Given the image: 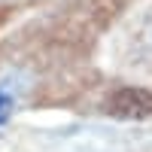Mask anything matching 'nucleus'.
Masks as SVG:
<instances>
[{"label":"nucleus","mask_w":152,"mask_h":152,"mask_svg":"<svg viewBox=\"0 0 152 152\" xmlns=\"http://www.w3.org/2000/svg\"><path fill=\"white\" fill-rule=\"evenodd\" d=\"M107 113L113 119L143 122L152 116V91H146V88H119V91L110 94Z\"/></svg>","instance_id":"nucleus-1"},{"label":"nucleus","mask_w":152,"mask_h":152,"mask_svg":"<svg viewBox=\"0 0 152 152\" xmlns=\"http://www.w3.org/2000/svg\"><path fill=\"white\" fill-rule=\"evenodd\" d=\"M9 116H12V97L0 91V125H3Z\"/></svg>","instance_id":"nucleus-2"}]
</instances>
